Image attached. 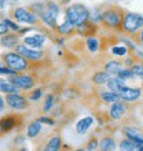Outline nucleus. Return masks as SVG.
<instances>
[{"label":"nucleus","mask_w":143,"mask_h":151,"mask_svg":"<svg viewBox=\"0 0 143 151\" xmlns=\"http://www.w3.org/2000/svg\"><path fill=\"white\" fill-rule=\"evenodd\" d=\"M20 92V89L7 78H0V93H12Z\"/></svg>","instance_id":"18"},{"label":"nucleus","mask_w":143,"mask_h":151,"mask_svg":"<svg viewBox=\"0 0 143 151\" xmlns=\"http://www.w3.org/2000/svg\"><path fill=\"white\" fill-rule=\"evenodd\" d=\"M3 24H6L7 25V28L11 29V30H14V32H18V30H20V25H17V22H12V21L8 19V18H4Z\"/></svg>","instance_id":"35"},{"label":"nucleus","mask_w":143,"mask_h":151,"mask_svg":"<svg viewBox=\"0 0 143 151\" xmlns=\"http://www.w3.org/2000/svg\"><path fill=\"white\" fill-rule=\"evenodd\" d=\"M8 30H10V29L7 28V25L3 24V22H0V36H3V35L8 33Z\"/></svg>","instance_id":"39"},{"label":"nucleus","mask_w":143,"mask_h":151,"mask_svg":"<svg viewBox=\"0 0 143 151\" xmlns=\"http://www.w3.org/2000/svg\"><path fill=\"white\" fill-rule=\"evenodd\" d=\"M105 69H106L107 73L117 76L120 70L123 69V65H121V62H118V60H111V62H107L106 66H105Z\"/></svg>","instance_id":"22"},{"label":"nucleus","mask_w":143,"mask_h":151,"mask_svg":"<svg viewBox=\"0 0 143 151\" xmlns=\"http://www.w3.org/2000/svg\"><path fill=\"white\" fill-rule=\"evenodd\" d=\"M52 107H54V95H47L46 102H44V106H43V111L48 113Z\"/></svg>","instance_id":"30"},{"label":"nucleus","mask_w":143,"mask_h":151,"mask_svg":"<svg viewBox=\"0 0 143 151\" xmlns=\"http://www.w3.org/2000/svg\"><path fill=\"white\" fill-rule=\"evenodd\" d=\"M15 52H18L20 55H22L26 60L29 62H39L44 58V52L41 50H35V48H30L25 44H17L15 47Z\"/></svg>","instance_id":"5"},{"label":"nucleus","mask_w":143,"mask_h":151,"mask_svg":"<svg viewBox=\"0 0 143 151\" xmlns=\"http://www.w3.org/2000/svg\"><path fill=\"white\" fill-rule=\"evenodd\" d=\"M24 142H25V136H18V137H15V144H17V146L22 144Z\"/></svg>","instance_id":"40"},{"label":"nucleus","mask_w":143,"mask_h":151,"mask_svg":"<svg viewBox=\"0 0 143 151\" xmlns=\"http://www.w3.org/2000/svg\"><path fill=\"white\" fill-rule=\"evenodd\" d=\"M46 8H47L50 12H52V14H54L56 18L59 17L61 7L58 6V3H55V1H47V3H46Z\"/></svg>","instance_id":"28"},{"label":"nucleus","mask_w":143,"mask_h":151,"mask_svg":"<svg viewBox=\"0 0 143 151\" xmlns=\"http://www.w3.org/2000/svg\"><path fill=\"white\" fill-rule=\"evenodd\" d=\"M107 87H109V89L113 92H116V93H118L121 89H123L124 87H125V83H124V80H121L120 77H114V78H109V81H107Z\"/></svg>","instance_id":"19"},{"label":"nucleus","mask_w":143,"mask_h":151,"mask_svg":"<svg viewBox=\"0 0 143 151\" xmlns=\"http://www.w3.org/2000/svg\"><path fill=\"white\" fill-rule=\"evenodd\" d=\"M12 17L15 18L17 22H22V24L28 25H36L39 21V17L33 14L29 8L25 7H15L12 10Z\"/></svg>","instance_id":"6"},{"label":"nucleus","mask_w":143,"mask_h":151,"mask_svg":"<svg viewBox=\"0 0 143 151\" xmlns=\"http://www.w3.org/2000/svg\"><path fill=\"white\" fill-rule=\"evenodd\" d=\"M39 18L41 19V22H43L46 26H48V28L55 29V26L58 25V18H56L52 12L48 11L47 8H44V11L39 15Z\"/></svg>","instance_id":"11"},{"label":"nucleus","mask_w":143,"mask_h":151,"mask_svg":"<svg viewBox=\"0 0 143 151\" xmlns=\"http://www.w3.org/2000/svg\"><path fill=\"white\" fill-rule=\"evenodd\" d=\"M41 95H43V91H41L40 88H37V89H35V91L30 92V95H29V100H32V102H37V100L41 98Z\"/></svg>","instance_id":"33"},{"label":"nucleus","mask_w":143,"mask_h":151,"mask_svg":"<svg viewBox=\"0 0 143 151\" xmlns=\"http://www.w3.org/2000/svg\"><path fill=\"white\" fill-rule=\"evenodd\" d=\"M111 52L114 54V55H118V56H124L127 55V47H124V45H117V47H113L111 48Z\"/></svg>","instance_id":"31"},{"label":"nucleus","mask_w":143,"mask_h":151,"mask_svg":"<svg viewBox=\"0 0 143 151\" xmlns=\"http://www.w3.org/2000/svg\"><path fill=\"white\" fill-rule=\"evenodd\" d=\"M41 132V122L40 121H32V122L28 125V129H26V136L29 139H35L36 136H39V133Z\"/></svg>","instance_id":"17"},{"label":"nucleus","mask_w":143,"mask_h":151,"mask_svg":"<svg viewBox=\"0 0 143 151\" xmlns=\"http://www.w3.org/2000/svg\"><path fill=\"white\" fill-rule=\"evenodd\" d=\"M37 121H40L41 124H46V125H50V127L55 125V121H54L52 118H50V117H47V115H41V117H39Z\"/></svg>","instance_id":"36"},{"label":"nucleus","mask_w":143,"mask_h":151,"mask_svg":"<svg viewBox=\"0 0 143 151\" xmlns=\"http://www.w3.org/2000/svg\"><path fill=\"white\" fill-rule=\"evenodd\" d=\"M15 70H12L11 68H8L7 65H1L0 63V74H6V76H12V74H15Z\"/></svg>","instance_id":"34"},{"label":"nucleus","mask_w":143,"mask_h":151,"mask_svg":"<svg viewBox=\"0 0 143 151\" xmlns=\"http://www.w3.org/2000/svg\"><path fill=\"white\" fill-rule=\"evenodd\" d=\"M96 147H98V142H96V139H91L90 142H88L87 150H95Z\"/></svg>","instance_id":"38"},{"label":"nucleus","mask_w":143,"mask_h":151,"mask_svg":"<svg viewBox=\"0 0 143 151\" xmlns=\"http://www.w3.org/2000/svg\"><path fill=\"white\" fill-rule=\"evenodd\" d=\"M6 104L12 110H25L29 107V102L24 95H21L20 92H12V93H6Z\"/></svg>","instance_id":"4"},{"label":"nucleus","mask_w":143,"mask_h":151,"mask_svg":"<svg viewBox=\"0 0 143 151\" xmlns=\"http://www.w3.org/2000/svg\"><path fill=\"white\" fill-rule=\"evenodd\" d=\"M125 113H127V107H125V104H124L123 102H120V100L118 102H114L110 109V117L113 119H120Z\"/></svg>","instance_id":"13"},{"label":"nucleus","mask_w":143,"mask_h":151,"mask_svg":"<svg viewBox=\"0 0 143 151\" xmlns=\"http://www.w3.org/2000/svg\"><path fill=\"white\" fill-rule=\"evenodd\" d=\"M87 47L91 52H96L99 50V41H98V39H96V37H90V39H87Z\"/></svg>","instance_id":"29"},{"label":"nucleus","mask_w":143,"mask_h":151,"mask_svg":"<svg viewBox=\"0 0 143 151\" xmlns=\"http://www.w3.org/2000/svg\"><path fill=\"white\" fill-rule=\"evenodd\" d=\"M109 73L107 72H99V73H95L94 77H92V81L98 85H102V84H106L109 81Z\"/></svg>","instance_id":"25"},{"label":"nucleus","mask_w":143,"mask_h":151,"mask_svg":"<svg viewBox=\"0 0 143 151\" xmlns=\"http://www.w3.org/2000/svg\"><path fill=\"white\" fill-rule=\"evenodd\" d=\"M46 40L47 37L41 35V33H35V35H30V36H26L22 39L25 45H28L30 48H35V50H41L46 44Z\"/></svg>","instance_id":"9"},{"label":"nucleus","mask_w":143,"mask_h":151,"mask_svg":"<svg viewBox=\"0 0 143 151\" xmlns=\"http://www.w3.org/2000/svg\"><path fill=\"white\" fill-rule=\"evenodd\" d=\"M17 117L14 115H6L3 118L0 119V128H1V131L3 132H10L11 129L17 127Z\"/></svg>","instance_id":"15"},{"label":"nucleus","mask_w":143,"mask_h":151,"mask_svg":"<svg viewBox=\"0 0 143 151\" xmlns=\"http://www.w3.org/2000/svg\"><path fill=\"white\" fill-rule=\"evenodd\" d=\"M140 40H142V43H143V30H142V33H140Z\"/></svg>","instance_id":"42"},{"label":"nucleus","mask_w":143,"mask_h":151,"mask_svg":"<svg viewBox=\"0 0 143 151\" xmlns=\"http://www.w3.org/2000/svg\"><path fill=\"white\" fill-rule=\"evenodd\" d=\"M90 18V11L87 10L85 6L80 3H74L69 6L65 10V19L72 22L74 26H79L81 24H85Z\"/></svg>","instance_id":"1"},{"label":"nucleus","mask_w":143,"mask_h":151,"mask_svg":"<svg viewBox=\"0 0 143 151\" xmlns=\"http://www.w3.org/2000/svg\"><path fill=\"white\" fill-rule=\"evenodd\" d=\"M62 147V139L59 136H52L51 139L48 140L46 146H44V150L46 151H56Z\"/></svg>","instance_id":"20"},{"label":"nucleus","mask_w":143,"mask_h":151,"mask_svg":"<svg viewBox=\"0 0 143 151\" xmlns=\"http://www.w3.org/2000/svg\"><path fill=\"white\" fill-rule=\"evenodd\" d=\"M10 81L15 85L18 89H24V91H29L35 87V78L32 76L24 74V73H15V74L10 76Z\"/></svg>","instance_id":"7"},{"label":"nucleus","mask_w":143,"mask_h":151,"mask_svg":"<svg viewBox=\"0 0 143 151\" xmlns=\"http://www.w3.org/2000/svg\"><path fill=\"white\" fill-rule=\"evenodd\" d=\"M74 28H76V26L72 24V22H69V21L65 19L61 25H56L55 30L59 33V35H64V36H65V35H70V33L74 30Z\"/></svg>","instance_id":"21"},{"label":"nucleus","mask_w":143,"mask_h":151,"mask_svg":"<svg viewBox=\"0 0 143 151\" xmlns=\"http://www.w3.org/2000/svg\"><path fill=\"white\" fill-rule=\"evenodd\" d=\"M98 146H99L100 150H103V151H111L116 148V142L111 137H103Z\"/></svg>","instance_id":"23"},{"label":"nucleus","mask_w":143,"mask_h":151,"mask_svg":"<svg viewBox=\"0 0 143 151\" xmlns=\"http://www.w3.org/2000/svg\"><path fill=\"white\" fill-rule=\"evenodd\" d=\"M92 124H94V118L92 117H84V118L79 119L77 124H76V132L79 135H83V133H85L92 127Z\"/></svg>","instance_id":"14"},{"label":"nucleus","mask_w":143,"mask_h":151,"mask_svg":"<svg viewBox=\"0 0 143 151\" xmlns=\"http://www.w3.org/2000/svg\"><path fill=\"white\" fill-rule=\"evenodd\" d=\"M1 133H3V131H1V128H0V136H1Z\"/></svg>","instance_id":"43"},{"label":"nucleus","mask_w":143,"mask_h":151,"mask_svg":"<svg viewBox=\"0 0 143 151\" xmlns=\"http://www.w3.org/2000/svg\"><path fill=\"white\" fill-rule=\"evenodd\" d=\"M131 70L134 72V74H135L136 77H142L143 78V66L142 65H135V66H132Z\"/></svg>","instance_id":"37"},{"label":"nucleus","mask_w":143,"mask_h":151,"mask_svg":"<svg viewBox=\"0 0 143 151\" xmlns=\"http://www.w3.org/2000/svg\"><path fill=\"white\" fill-rule=\"evenodd\" d=\"M102 21L110 28H117L123 22V15L117 8H109L102 14Z\"/></svg>","instance_id":"8"},{"label":"nucleus","mask_w":143,"mask_h":151,"mask_svg":"<svg viewBox=\"0 0 143 151\" xmlns=\"http://www.w3.org/2000/svg\"><path fill=\"white\" fill-rule=\"evenodd\" d=\"M117 77H120L121 80H134L136 77L135 74H134V72H132L131 69H121L118 72V74H117Z\"/></svg>","instance_id":"27"},{"label":"nucleus","mask_w":143,"mask_h":151,"mask_svg":"<svg viewBox=\"0 0 143 151\" xmlns=\"http://www.w3.org/2000/svg\"><path fill=\"white\" fill-rule=\"evenodd\" d=\"M3 60L4 63L7 65L8 68H11L12 70H15L17 73H24L26 72L30 66V62L26 60L22 55H20L18 52L12 51V52H7L3 55Z\"/></svg>","instance_id":"2"},{"label":"nucleus","mask_w":143,"mask_h":151,"mask_svg":"<svg viewBox=\"0 0 143 151\" xmlns=\"http://www.w3.org/2000/svg\"><path fill=\"white\" fill-rule=\"evenodd\" d=\"M100 98H102V100H103V102H106V103H114V102L121 100V99H120L118 93H116V92H113V91L102 92V93H100Z\"/></svg>","instance_id":"24"},{"label":"nucleus","mask_w":143,"mask_h":151,"mask_svg":"<svg viewBox=\"0 0 143 151\" xmlns=\"http://www.w3.org/2000/svg\"><path fill=\"white\" fill-rule=\"evenodd\" d=\"M123 28L125 32L128 33H135L136 30H139L143 28V15L138 14V12H128L123 17Z\"/></svg>","instance_id":"3"},{"label":"nucleus","mask_w":143,"mask_h":151,"mask_svg":"<svg viewBox=\"0 0 143 151\" xmlns=\"http://www.w3.org/2000/svg\"><path fill=\"white\" fill-rule=\"evenodd\" d=\"M18 3V0H0V10H7L10 7H14Z\"/></svg>","instance_id":"32"},{"label":"nucleus","mask_w":143,"mask_h":151,"mask_svg":"<svg viewBox=\"0 0 143 151\" xmlns=\"http://www.w3.org/2000/svg\"><path fill=\"white\" fill-rule=\"evenodd\" d=\"M124 133L127 135L128 139L134 140L136 143L143 144V133L139 132L138 129H135V128H124Z\"/></svg>","instance_id":"16"},{"label":"nucleus","mask_w":143,"mask_h":151,"mask_svg":"<svg viewBox=\"0 0 143 151\" xmlns=\"http://www.w3.org/2000/svg\"><path fill=\"white\" fill-rule=\"evenodd\" d=\"M28 8L33 12V14H36V15L39 17L40 14L44 11V8H46V3H41V1H36V3H32V4H30Z\"/></svg>","instance_id":"26"},{"label":"nucleus","mask_w":143,"mask_h":151,"mask_svg":"<svg viewBox=\"0 0 143 151\" xmlns=\"http://www.w3.org/2000/svg\"><path fill=\"white\" fill-rule=\"evenodd\" d=\"M120 95V99L124 100V102H134V100H138L142 95V91L139 88H129V87H125L118 92Z\"/></svg>","instance_id":"10"},{"label":"nucleus","mask_w":143,"mask_h":151,"mask_svg":"<svg viewBox=\"0 0 143 151\" xmlns=\"http://www.w3.org/2000/svg\"><path fill=\"white\" fill-rule=\"evenodd\" d=\"M18 43H20V37L14 33H11V35L6 33L3 36H0V45L4 48H14Z\"/></svg>","instance_id":"12"},{"label":"nucleus","mask_w":143,"mask_h":151,"mask_svg":"<svg viewBox=\"0 0 143 151\" xmlns=\"http://www.w3.org/2000/svg\"><path fill=\"white\" fill-rule=\"evenodd\" d=\"M4 103H6V100H4V98L1 95H0V113L4 110Z\"/></svg>","instance_id":"41"}]
</instances>
